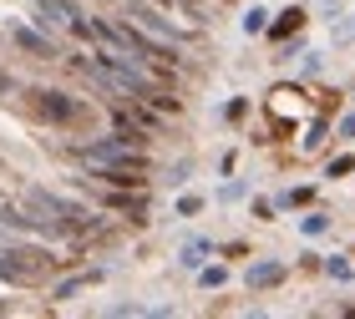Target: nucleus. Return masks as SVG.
<instances>
[{
    "mask_svg": "<svg viewBox=\"0 0 355 319\" xmlns=\"http://www.w3.org/2000/svg\"><path fill=\"white\" fill-rule=\"evenodd\" d=\"M76 157H87L92 167H142V152L127 137H107V142H87L76 147Z\"/></svg>",
    "mask_w": 355,
    "mask_h": 319,
    "instance_id": "f257e3e1",
    "label": "nucleus"
},
{
    "mask_svg": "<svg viewBox=\"0 0 355 319\" xmlns=\"http://www.w3.org/2000/svg\"><path fill=\"white\" fill-rule=\"evenodd\" d=\"M31 208H36V213H56L67 228H82V223L96 218L92 208H82V203H71V198H61V193H31Z\"/></svg>",
    "mask_w": 355,
    "mask_h": 319,
    "instance_id": "f03ea898",
    "label": "nucleus"
},
{
    "mask_svg": "<svg viewBox=\"0 0 355 319\" xmlns=\"http://www.w3.org/2000/svg\"><path fill=\"white\" fill-rule=\"evenodd\" d=\"M36 10H41V26H51V30H82L71 0H36Z\"/></svg>",
    "mask_w": 355,
    "mask_h": 319,
    "instance_id": "7ed1b4c3",
    "label": "nucleus"
},
{
    "mask_svg": "<svg viewBox=\"0 0 355 319\" xmlns=\"http://www.w3.org/2000/svg\"><path fill=\"white\" fill-rule=\"evenodd\" d=\"M36 107H41L51 122H71V117H76V107L67 102V91H36Z\"/></svg>",
    "mask_w": 355,
    "mask_h": 319,
    "instance_id": "20e7f679",
    "label": "nucleus"
},
{
    "mask_svg": "<svg viewBox=\"0 0 355 319\" xmlns=\"http://www.w3.org/2000/svg\"><path fill=\"white\" fill-rule=\"evenodd\" d=\"M279 279H284V264H274V259H264V264L249 268V289H274Z\"/></svg>",
    "mask_w": 355,
    "mask_h": 319,
    "instance_id": "39448f33",
    "label": "nucleus"
},
{
    "mask_svg": "<svg viewBox=\"0 0 355 319\" xmlns=\"http://www.w3.org/2000/svg\"><path fill=\"white\" fill-rule=\"evenodd\" d=\"M10 36H15V46H26L31 56H51V41H46V36H36V30H26V26H10Z\"/></svg>",
    "mask_w": 355,
    "mask_h": 319,
    "instance_id": "423d86ee",
    "label": "nucleus"
},
{
    "mask_svg": "<svg viewBox=\"0 0 355 319\" xmlns=\"http://www.w3.org/2000/svg\"><path fill=\"white\" fill-rule=\"evenodd\" d=\"M0 228H6V233H31L36 223H31V218H21V213L10 208V203H0Z\"/></svg>",
    "mask_w": 355,
    "mask_h": 319,
    "instance_id": "0eeeda50",
    "label": "nucleus"
},
{
    "mask_svg": "<svg viewBox=\"0 0 355 319\" xmlns=\"http://www.w3.org/2000/svg\"><path fill=\"white\" fill-rule=\"evenodd\" d=\"M300 26H304V10H284L279 21L264 26V30H269V36H289V30H300Z\"/></svg>",
    "mask_w": 355,
    "mask_h": 319,
    "instance_id": "6e6552de",
    "label": "nucleus"
},
{
    "mask_svg": "<svg viewBox=\"0 0 355 319\" xmlns=\"http://www.w3.org/2000/svg\"><path fill=\"white\" fill-rule=\"evenodd\" d=\"M132 15H137V21L148 26V30H157V36H163V41H178V30H173V26H163V21H157L153 10H142V6H132Z\"/></svg>",
    "mask_w": 355,
    "mask_h": 319,
    "instance_id": "1a4fd4ad",
    "label": "nucleus"
},
{
    "mask_svg": "<svg viewBox=\"0 0 355 319\" xmlns=\"http://www.w3.org/2000/svg\"><path fill=\"white\" fill-rule=\"evenodd\" d=\"M264 15H269V10H259V6H254V10L244 15V30H249V36H259V30L269 26V21H264Z\"/></svg>",
    "mask_w": 355,
    "mask_h": 319,
    "instance_id": "9d476101",
    "label": "nucleus"
},
{
    "mask_svg": "<svg viewBox=\"0 0 355 319\" xmlns=\"http://www.w3.org/2000/svg\"><path fill=\"white\" fill-rule=\"evenodd\" d=\"M345 172H355V157H335V163H330V178H345Z\"/></svg>",
    "mask_w": 355,
    "mask_h": 319,
    "instance_id": "9b49d317",
    "label": "nucleus"
},
{
    "mask_svg": "<svg viewBox=\"0 0 355 319\" xmlns=\"http://www.w3.org/2000/svg\"><path fill=\"white\" fill-rule=\"evenodd\" d=\"M203 253H208V244H188V248H183V264L193 268V264H198V259H203Z\"/></svg>",
    "mask_w": 355,
    "mask_h": 319,
    "instance_id": "f8f14e48",
    "label": "nucleus"
},
{
    "mask_svg": "<svg viewBox=\"0 0 355 319\" xmlns=\"http://www.w3.org/2000/svg\"><path fill=\"white\" fill-rule=\"evenodd\" d=\"M279 203H284V208H289V203H295V208H300V203H310V188H295V193H284Z\"/></svg>",
    "mask_w": 355,
    "mask_h": 319,
    "instance_id": "ddd939ff",
    "label": "nucleus"
},
{
    "mask_svg": "<svg viewBox=\"0 0 355 319\" xmlns=\"http://www.w3.org/2000/svg\"><path fill=\"white\" fill-rule=\"evenodd\" d=\"M335 41H355V15H350V21H340V26H335Z\"/></svg>",
    "mask_w": 355,
    "mask_h": 319,
    "instance_id": "4468645a",
    "label": "nucleus"
},
{
    "mask_svg": "<svg viewBox=\"0 0 355 319\" xmlns=\"http://www.w3.org/2000/svg\"><path fill=\"white\" fill-rule=\"evenodd\" d=\"M304 233H325V213H310V218H304Z\"/></svg>",
    "mask_w": 355,
    "mask_h": 319,
    "instance_id": "2eb2a0df",
    "label": "nucleus"
}]
</instances>
